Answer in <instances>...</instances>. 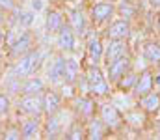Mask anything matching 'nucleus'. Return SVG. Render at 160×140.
I'll list each match as a JSON object with an SVG mask.
<instances>
[{
    "label": "nucleus",
    "mask_w": 160,
    "mask_h": 140,
    "mask_svg": "<svg viewBox=\"0 0 160 140\" xmlns=\"http://www.w3.org/2000/svg\"><path fill=\"white\" fill-rule=\"evenodd\" d=\"M88 86H89V92L97 93V95H104L108 92V84L99 67H91L88 71Z\"/></svg>",
    "instance_id": "obj_1"
},
{
    "label": "nucleus",
    "mask_w": 160,
    "mask_h": 140,
    "mask_svg": "<svg viewBox=\"0 0 160 140\" xmlns=\"http://www.w3.org/2000/svg\"><path fill=\"white\" fill-rule=\"evenodd\" d=\"M39 60H41L39 52H30V54L22 56V58L19 60L17 67H15V73H17L19 77H28V75H32V73H34V69L38 67Z\"/></svg>",
    "instance_id": "obj_2"
},
{
    "label": "nucleus",
    "mask_w": 160,
    "mask_h": 140,
    "mask_svg": "<svg viewBox=\"0 0 160 140\" xmlns=\"http://www.w3.org/2000/svg\"><path fill=\"white\" fill-rule=\"evenodd\" d=\"M21 110L26 112V114H32V116H38L41 110H43V99L38 95H28L21 101Z\"/></svg>",
    "instance_id": "obj_3"
},
{
    "label": "nucleus",
    "mask_w": 160,
    "mask_h": 140,
    "mask_svg": "<svg viewBox=\"0 0 160 140\" xmlns=\"http://www.w3.org/2000/svg\"><path fill=\"white\" fill-rule=\"evenodd\" d=\"M128 65H130V60L127 56H119L118 60H114L108 65V69H110V80H119L121 77L125 75V71L128 69Z\"/></svg>",
    "instance_id": "obj_4"
},
{
    "label": "nucleus",
    "mask_w": 160,
    "mask_h": 140,
    "mask_svg": "<svg viewBox=\"0 0 160 140\" xmlns=\"http://www.w3.org/2000/svg\"><path fill=\"white\" fill-rule=\"evenodd\" d=\"M102 122H104L110 129L119 127L121 116H119V112H118V108L112 106V105H104V106H102Z\"/></svg>",
    "instance_id": "obj_5"
},
{
    "label": "nucleus",
    "mask_w": 160,
    "mask_h": 140,
    "mask_svg": "<svg viewBox=\"0 0 160 140\" xmlns=\"http://www.w3.org/2000/svg\"><path fill=\"white\" fill-rule=\"evenodd\" d=\"M128 34H130V26L125 21H118L108 28V38L110 39H125V38H128Z\"/></svg>",
    "instance_id": "obj_6"
},
{
    "label": "nucleus",
    "mask_w": 160,
    "mask_h": 140,
    "mask_svg": "<svg viewBox=\"0 0 160 140\" xmlns=\"http://www.w3.org/2000/svg\"><path fill=\"white\" fill-rule=\"evenodd\" d=\"M123 54H125V43H123V39H112L108 49H106V64L110 65L114 60H118Z\"/></svg>",
    "instance_id": "obj_7"
},
{
    "label": "nucleus",
    "mask_w": 160,
    "mask_h": 140,
    "mask_svg": "<svg viewBox=\"0 0 160 140\" xmlns=\"http://www.w3.org/2000/svg\"><path fill=\"white\" fill-rule=\"evenodd\" d=\"M151 88H153V77H151L149 71H145V73H142V77L136 80V84H134V93H136V95H145V93L151 92Z\"/></svg>",
    "instance_id": "obj_8"
},
{
    "label": "nucleus",
    "mask_w": 160,
    "mask_h": 140,
    "mask_svg": "<svg viewBox=\"0 0 160 140\" xmlns=\"http://www.w3.org/2000/svg\"><path fill=\"white\" fill-rule=\"evenodd\" d=\"M58 45L60 49H63V50H73V47H75V34L71 32V28H60V32H58Z\"/></svg>",
    "instance_id": "obj_9"
},
{
    "label": "nucleus",
    "mask_w": 160,
    "mask_h": 140,
    "mask_svg": "<svg viewBox=\"0 0 160 140\" xmlns=\"http://www.w3.org/2000/svg\"><path fill=\"white\" fill-rule=\"evenodd\" d=\"M140 105H142V108L145 110V112H157L160 108V95L158 93H145L143 97H142V101H140Z\"/></svg>",
    "instance_id": "obj_10"
},
{
    "label": "nucleus",
    "mask_w": 160,
    "mask_h": 140,
    "mask_svg": "<svg viewBox=\"0 0 160 140\" xmlns=\"http://www.w3.org/2000/svg\"><path fill=\"white\" fill-rule=\"evenodd\" d=\"M30 47H32V38H30V34H21V36L17 38V41L11 45V54L19 56V54H22V52H26Z\"/></svg>",
    "instance_id": "obj_11"
},
{
    "label": "nucleus",
    "mask_w": 160,
    "mask_h": 140,
    "mask_svg": "<svg viewBox=\"0 0 160 140\" xmlns=\"http://www.w3.org/2000/svg\"><path fill=\"white\" fill-rule=\"evenodd\" d=\"M63 75H65V60L63 58H58L52 64V67L48 69V79L52 82H60L63 79Z\"/></svg>",
    "instance_id": "obj_12"
},
{
    "label": "nucleus",
    "mask_w": 160,
    "mask_h": 140,
    "mask_svg": "<svg viewBox=\"0 0 160 140\" xmlns=\"http://www.w3.org/2000/svg\"><path fill=\"white\" fill-rule=\"evenodd\" d=\"M112 13H114V8H112L110 4H97V6H93V9H91L93 21H106Z\"/></svg>",
    "instance_id": "obj_13"
},
{
    "label": "nucleus",
    "mask_w": 160,
    "mask_h": 140,
    "mask_svg": "<svg viewBox=\"0 0 160 140\" xmlns=\"http://www.w3.org/2000/svg\"><path fill=\"white\" fill-rule=\"evenodd\" d=\"M60 108V97L54 92H48L43 97V110H47L48 114H54Z\"/></svg>",
    "instance_id": "obj_14"
},
{
    "label": "nucleus",
    "mask_w": 160,
    "mask_h": 140,
    "mask_svg": "<svg viewBox=\"0 0 160 140\" xmlns=\"http://www.w3.org/2000/svg\"><path fill=\"white\" fill-rule=\"evenodd\" d=\"M78 62L77 60H73V58H69V60H65V75H63V80L65 82H73L77 77H78Z\"/></svg>",
    "instance_id": "obj_15"
},
{
    "label": "nucleus",
    "mask_w": 160,
    "mask_h": 140,
    "mask_svg": "<svg viewBox=\"0 0 160 140\" xmlns=\"http://www.w3.org/2000/svg\"><path fill=\"white\" fill-rule=\"evenodd\" d=\"M62 15L58 13V11H50L48 13V17H47V30L50 32V34H56V32H60V28H62Z\"/></svg>",
    "instance_id": "obj_16"
},
{
    "label": "nucleus",
    "mask_w": 160,
    "mask_h": 140,
    "mask_svg": "<svg viewBox=\"0 0 160 140\" xmlns=\"http://www.w3.org/2000/svg\"><path fill=\"white\" fill-rule=\"evenodd\" d=\"M88 52L91 56L93 62H99L101 56H102V45H101V39L99 38H91L89 43H88Z\"/></svg>",
    "instance_id": "obj_17"
},
{
    "label": "nucleus",
    "mask_w": 160,
    "mask_h": 140,
    "mask_svg": "<svg viewBox=\"0 0 160 140\" xmlns=\"http://www.w3.org/2000/svg\"><path fill=\"white\" fill-rule=\"evenodd\" d=\"M143 56H145L147 62L158 64L160 62V45H157V43H149V45L145 47V50H143Z\"/></svg>",
    "instance_id": "obj_18"
},
{
    "label": "nucleus",
    "mask_w": 160,
    "mask_h": 140,
    "mask_svg": "<svg viewBox=\"0 0 160 140\" xmlns=\"http://www.w3.org/2000/svg\"><path fill=\"white\" fill-rule=\"evenodd\" d=\"M38 129H39V123H38L36 120H28V122L22 125L21 135H22V138H36Z\"/></svg>",
    "instance_id": "obj_19"
},
{
    "label": "nucleus",
    "mask_w": 160,
    "mask_h": 140,
    "mask_svg": "<svg viewBox=\"0 0 160 140\" xmlns=\"http://www.w3.org/2000/svg\"><path fill=\"white\" fill-rule=\"evenodd\" d=\"M43 90V82H41L39 79H32V80H28L24 86H22V93L24 95H36V93H39Z\"/></svg>",
    "instance_id": "obj_20"
},
{
    "label": "nucleus",
    "mask_w": 160,
    "mask_h": 140,
    "mask_svg": "<svg viewBox=\"0 0 160 140\" xmlns=\"http://www.w3.org/2000/svg\"><path fill=\"white\" fill-rule=\"evenodd\" d=\"M78 110L84 114V116H91V114H93V110H95L93 101H91V99H88V97L78 99Z\"/></svg>",
    "instance_id": "obj_21"
},
{
    "label": "nucleus",
    "mask_w": 160,
    "mask_h": 140,
    "mask_svg": "<svg viewBox=\"0 0 160 140\" xmlns=\"http://www.w3.org/2000/svg\"><path fill=\"white\" fill-rule=\"evenodd\" d=\"M71 23H73V28H75L77 32H84L86 23H84V17H82L80 11H73V13H71Z\"/></svg>",
    "instance_id": "obj_22"
},
{
    "label": "nucleus",
    "mask_w": 160,
    "mask_h": 140,
    "mask_svg": "<svg viewBox=\"0 0 160 140\" xmlns=\"http://www.w3.org/2000/svg\"><path fill=\"white\" fill-rule=\"evenodd\" d=\"M136 80H138V77H136V75H132V73H128L127 77L123 75V79L119 80V88H121V90H130V88L136 84Z\"/></svg>",
    "instance_id": "obj_23"
},
{
    "label": "nucleus",
    "mask_w": 160,
    "mask_h": 140,
    "mask_svg": "<svg viewBox=\"0 0 160 140\" xmlns=\"http://www.w3.org/2000/svg\"><path fill=\"white\" fill-rule=\"evenodd\" d=\"M58 131H60V122H58L56 118H50L48 123H47V133H48V137L54 138V137L58 135Z\"/></svg>",
    "instance_id": "obj_24"
},
{
    "label": "nucleus",
    "mask_w": 160,
    "mask_h": 140,
    "mask_svg": "<svg viewBox=\"0 0 160 140\" xmlns=\"http://www.w3.org/2000/svg\"><path fill=\"white\" fill-rule=\"evenodd\" d=\"M89 138H102V131H101V123L99 122H93L89 125V133H88Z\"/></svg>",
    "instance_id": "obj_25"
},
{
    "label": "nucleus",
    "mask_w": 160,
    "mask_h": 140,
    "mask_svg": "<svg viewBox=\"0 0 160 140\" xmlns=\"http://www.w3.org/2000/svg\"><path fill=\"white\" fill-rule=\"evenodd\" d=\"M32 21H34V15H32V13H21V15H19V23L24 24V26L32 24Z\"/></svg>",
    "instance_id": "obj_26"
},
{
    "label": "nucleus",
    "mask_w": 160,
    "mask_h": 140,
    "mask_svg": "<svg viewBox=\"0 0 160 140\" xmlns=\"http://www.w3.org/2000/svg\"><path fill=\"white\" fill-rule=\"evenodd\" d=\"M8 108H9V99H8L6 95H0V116L6 114Z\"/></svg>",
    "instance_id": "obj_27"
},
{
    "label": "nucleus",
    "mask_w": 160,
    "mask_h": 140,
    "mask_svg": "<svg viewBox=\"0 0 160 140\" xmlns=\"http://www.w3.org/2000/svg\"><path fill=\"white\" fill-rule=\"evenodd\" d=\"M67 138H71V140H78V138H82V131H80L78 127H77V129H73V131L67 135Z\"/></svg>",
    "instance_id": "obj_28"
},
{
    "label": "nucleus",
    "mask_w": 160,
    "mask_h": 140,
    "mask_svg": "<svg viewBox=\"0 0 160 140\" xmlns=\"http://www.w3.org/2000/svg\"><path fill=\"white\" fill-rule=\"evenodd\" d=\"M6 138H22V135H21V131H8Z\"/></svg>",
    "instance_id": "obj_29"
},
{
    "label": "nucleus",
    "mask_w": 160,
    "mask_h": 140,
    "mask_svg": "<svg viewBox=\"0 0 160 140\" xmlns=\"http://www.w3.org/2000/svg\"><path fill=\"white\" fill-rule=\"evenodd\" d=\"M0 6L6 8V9H13V2L11 0H0Z\"/></svg>",
    "instance_id": "obj_30"
},
{
    "label": "nucleus",
    "mask_w": 160,
    "mask_h": 140,
    "mask_svg": "<svg viewBox=\"0 0 160 140\" xmlns=\"http://www.w3.org/2000/svg\"><path fill=\"white\" fill-rule=\"evenodd\" d=\"M32 6H34V9H41V8H43L41 0H34V2H32Z\"/></svg>",
    "instance_id": "obj_31"
},
{
    "label": "nucleus",
    "mask_w": 160,
    "mask_h": 140,
    "mask_svg": "<svg viewBox=\"0 0 160 140\" xmlns=\"http://www.w3.org/2000/svg\"><path fill=\"white\" fill-rule=\"evenodd\" d=\"M149 2H151L155 8H160V0H149Z\"/></svg>",
    "instance_id": "obj_32"
},
{
    "label": "nucleus",
    "mask_w": 160,
    "mask_h": 140,
    "mask_svg": "<svg viewBox=\"0 0 160 140\" xmlns=\"http://www.w3.org/2000/svg\"><path fill=\"white\" fill-rule=\"evenodd\" d=\"M4 41H6V36H4V34L0 32V47H2V43H4Z\"/></svg>",
    "instance_id": "obj_33"
},
{
    "label": "nucleus",
    "mask_w": 160,
    "mask_h": 140,
    "mask_svg": "<svg viewBox=\"0 0 160 140\" xmlns=\"http://www.w3.org/2000/svg\"><path fill=\"white\" fill-rule=\"evenodd\" d=\"M155 82H157V84L160 86V75H157V79H155Z\"/></svg>",
    "instance_id": "obj_34"
},
{
    "label": "nucleus",
    "mask_w": 160,
    "mask_h": 140,
    "mask_svg": "<svg viewBox=\"0 0 160 140\" xmlns=\"http://www.w3.org/2000/svg\"><path fill=\"white\" fill-rule=\"evenodd\" d=\"M0 23H2V17H0Z\"/></svg>",
    "instance_id": "obj_35"
},
{
    "label": "nucleus",
    "mask_w": 160,
    "mask_h": 140,
    "mask_svg": "<svg viewBox=\"0 0 160 140\" xmlns=\"http://www.w3.org/2000/svg\"><path fill=\"white\" fill-rule=\"evenodd\" d=\"M21 2H22V0H21Z\"/></svg>",
    "instance_id": "obj_36"
}]
</instances>
